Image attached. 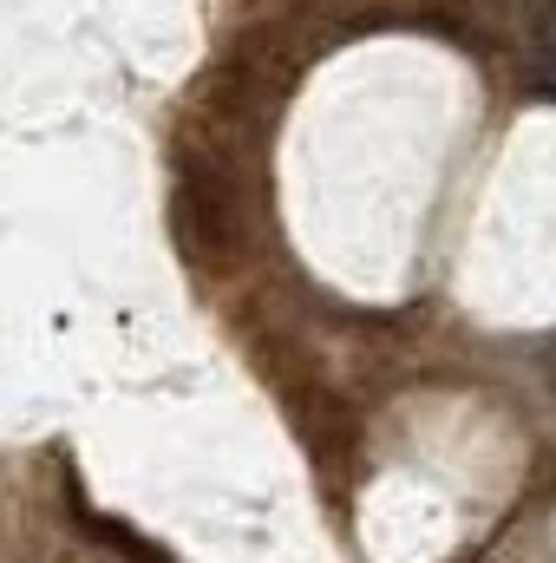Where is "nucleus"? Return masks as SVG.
Returning a JSON list of instances; mask_svg holds the SVG:
<instances>
[{
    "label": "nucleus",
    "mask_w": 556,
    "mask_h": 563,
    "mask_svg": "<svg viewBox=\"0 0 556 563\" xmlns=\"http://www.w3.org/2000/svg\"><path fill=\"white\" fill-rule=\"evenodd\" d=\"M537 59H544V73L556 79V13L544 20V26H537Z\"/></svg>",
    "instance_id": "1"
}]
</instances>
